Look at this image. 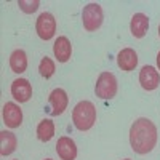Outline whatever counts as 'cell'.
<instances>
[{
  "label": "cell",
  "instance_id": "6",
  "mask_svg": "<svg viewBox=\"0 0 160 160\" xmlns=\"http://www.w3.org/2000/svg\"><path fill=\"white\" fill-rule=\"evenodd\" d=\"M2 118L8 128H19L22 125V109L16 102H5L2 109Z\"/></svg>",
  "mask_w": 160,
  "mask_h": 160
},
{
  "label": "cell",
  "instance_id": "12",
  "mask_svg": "<svg viewBox=\"0 0 160 160\" xmlns=\"http://www.w3.org/2000/svg\"><path fill=\"white\" fill-rule=\"evenodd\" d=\"M117 66L125 72H131L138 66V55L133 48H123L117 55Z\"/></svg>",
  "mask_w": 160,
  "mask_h": 160
},
{
  "label": "cell",
  "instance_id": "11",
  "mask_svg": "<svg viewBox=\"0 0 160 160\" xmlns=\"http://www.w3.org/2000/svg\"><path fill=\"white\" fill-rule=\"evenodd\" d=\"M53 55H55L58 62H68L71 59V56H72V43L66 35H61V37H58L55 40V43H53Z\"/></svg>",
  "mask_w": 160,
  "mask_h": 160
},
{
  "label": "cell",
  "instance_id": "22",
  "mask_svg": "<svg viewBox=\"0 0 160 160\" xmlns=\"http://www.w3.org/2000/svg\"><path fill=\"white\" fill-rule=\"evenodd\" d=\"M123 160H131V158H123Z\"/></svg>",
  "mask_w": 160,
  "mask_h": 160
},
{
  "label": "cell",
  "instance_id": "18",
  "mask_svg": "<svg viewBox=\"0 0 160 160\" xmlns=\"http://www.w3.org/2000/svg\"><path fill=\"white\" fill-rule=\"evenodd\" d=\"M18 7L26 15H32V13H35L38 10L40 2L38 0H18Z\"/></svg>",
  "mask_w": 160,
  "mask_h": 160
},
{
  "label": "cell",
  "instance_id": "13",
  "mask_svg": "<svg viewBox=\"0 0 160 160\" xmlns=\"http://www.w3.org/2000/svg\"><path fill=\"white\" fill-rule=\"evenodd\" d=\"M149 31V18L144 13H135L130 21V32L135 38H142Z\"/></svg>",
  "mask_w": 160,
  "mask_h": 160
},
{
  "label": "cell",
  "instance_id": "17",
  "mask_svg": "<svg viewBox=\"0 0 160 160\" xmlns=\"http://www.w3.org/2000/svg\"><path fill=\"white\" fill-rule=\"evenodd\" d=\"M55 71H56V66H55V61H53L51 58L43 56L42 59H40V62H38V72H40V75H42L43 78L53 77Z\"/></svg>",
  "mask_w": 160,
  "mask_h": 160
},
{
  "label": "cell",
  "instance_id": "4",
  "mask_svg": "<svg viewBox=\"0 0 160 160\" xmlns=\"http://www.w3.org/2000/svg\"><path fill=\"white\" fill-rule=\"evenodd\" d=\"M104 21V13L99 3L96 2H91L88 5L83 7L82 10V22H83V28L88 32H95L98 31Z\"/></svg>",
  "mask_w": 160,
  "mask_h": 160
},
{
  "label": "cell",
  "instance_id": "19",
  "mask_svg": "<svg viewBox=\"0 0 160 160\" xmlns=\"http://www.w3.org/2000/svg\"><path fill=\"white\" fill-rule=\"evenodd\" d=\"M157 69L160 71V51L157 53Z\"/></svg>",
  "mask_w": 160,
  "mask_h": 160
},
{
  "label": "cell",
  "instance_id": "15",
  "mask_svg": "<svg viewBox=\"0 0 160 160\" xmlns=\"http://www.w3.org/2000/svg\"><path fill=\"white\" fill-rule=\"evenodd\" d=\"M8 64H10L11 72H15V74H22V72H26V69H28V55H26V51L21 50V48L15 50V51L10 55Z\"/></svg>",
  "mask_w": 160,
  "mask_h": 160
},
{
  "label": "cell",
  "instance_id": "3",
  "mask_svg": "<svg viewBox=\"0 0 160 160\" xmlns=\"http://www.w3.org/2000/svg\"><path fill=\"white\" fill-rule=\"evenodd\" d=\"M117 90H118V85H117L115 75L109 71L101 72L95 85V95L99 99H114L117 95Z\"/></svg>",
  "mask_w": 160,
  "mask_h": 160
},
{
  "label": "cell",
  "instance_id": "2",
  "mask_svg": "<svg viewBox=\"0 0 160 160\" xmlns=\"http://www.w3.org/2000/svg\"><path fill=\"white\" fill-rule=\"evenodd\" d=\"M72 122L78 131H88L96 123V108L91 101H80L72 109Z\"/></svg>",
  "mask_w": 160,
  "mask_h": 160
},
{
  "label": "cell",
  "instance_id": "9",
  "mask_svg": "<svg viewBox=\"0 0 160 160\" xmlns=\"http://www.w3.org/2000/svg\"><path fill=\"white\" fill-rule=\"evenodd\" d=\"M139 83L142 90L146 91H154L160 85V74L154 66H144L139 71Z\"/></svg>",
  "mask_w": 160,
  "mask_h": 160
},
{
  "label": "cell",
  "instance_id": "10",
  "mask_svg": "<svg viewBox=\"0 0 160 160\" xmlns=\"http://www.w3.org/2000/svg\"><path fill=\"white\" fill-rule=\"evenodd\" d=\"M56 154L61 160H75L77 158V144L69 136H61L56 142Z\"/></svg>",
  "mask_w": 160,
  "mask_h": 160
},
{
  "label": "cell",
  "instance_id": "14",
  "mask_svg": "<svg viewBox=\"0 0 160 160\" xmlns=\"http://www.w3.org/2000/svg\"><path fill=\"white\" fill-rule=\"evenodd\" d=\"M16 146H18V139L15 133L7 131V130L0 131V155L2 157L11 155L16 151Z\"/></svg>",
  "mask_w": 160,
  "mask_h": 160
},
{
  "label": "cell",
  "instance_id": "16",
  "mask_svg": "<svg viewBox=\"0 0 160 160\" xmlns=\"http://www.w3.org/2000/svg\"><path fill=\"white\" fill-rule=\"evenodd\" d=\"M55 123H53V120L50 118H43V120H40L38 125H37V138L38 141H42V142H48L53 139V136H55Z\"/></svg>",
  "mask_w": 160,
  "mask_h": 160
},
{
  "label": "cell",
  "instance_id": "5",
  "mask_svg": "<svg viewBox=\"0 0 160 160\" xmlns=\"http://www.w3.org/2000/svg\"><path fill=\"white\" fill-rule=\"evenodd\" d=\"M35 31H37V35L42 40H45V42L51 40L56 34V19H55V16L48 11L40 13L37 21H35Z\"/></svg>",
  "mask_w": 160,
  "mask_h": 160
},
{
  "label": "cell",
  "instance_id": "1",
  "mask_svg": "<svg viewBox=\"0 0 160 160\" xmlns=\"http://www.w3.org/2000/svg\"><path fill=\"white\" fill-rule=\"evenodd\" d=\"M157 127L148 117H139L130 127V146L139 155L152 152L157 144Z\"/></svg>",
  "mask_w": 160,
  "mask_h": 160
},
{
  "label": "cell",
  "instance_id": "21",
  "mask_svg": "<svg viewBox=\"0 0 160 160\" xmlns=\"http://www.w3.org/2000/svg\"><path fill=\"white\" fill-rule=\"evenodd\" d=\"M45 160H53V158H45Z\"/></svg>",
  "mask_w": 160,
  "mask_h": 160
},
{
  "label": "cell",
  "instance_id": "8",
  "mask_svg": "<svg viewBox=\"0 0 160 160\" xmlns=\"http://www.w3.org/2000/svg\"><path fill=\"white\" fill-rule=\"evenodd\" d=\"M48 104L51 108V115H61L66 109H68V104H69V96L66 90L62 88H55L50 96H48Z\"/></svg>",
  "mask_w": 160,
  "mask_h": 160
},
{
  "label": "cell",
  "instance_id": "7",
  "mask_svg": "<svg viewBox=\"0 0 160 160\" xmlns=\"http://www.w3.org/2000/svg\"><path fill=\"white\" fill-rule=\"evenodd\" d=\"M11 91V96L15 98V101L21 102H28L32 98V85L28 78H16L11 82L10 87Z\"/></svg>",
  "mask_w": 160,
  "mask_h": 160
},
{
  "label": "cell",
  "instance_id": "20",
  "mask_svg": "<svg viewBox=\"0 0 160 160\" xmlns=\"http://www.w3.org/2000/svg\"><path fill=\"white\" fill-rule=\"evenodd\" d=\"M158 37H160V26H158Z\"/></svg>",
  "mask_w": 160,
  "mask_h": 160
}]
</instances>
